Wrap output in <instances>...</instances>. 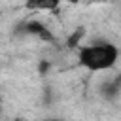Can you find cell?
Listing matches in <instances>:
<instances>
[{"label":"cell","instance_id":"cell-1","mask_svg":"<svg viewBox=\"0 0 121 121\" xmlns=\"http://www.w3.org/2000/svg\"><path fill=\"white\" fill-rule=\"evenodd\" d=\"M119 49L115 43L100 40L78 47V62L89 72H104L117 64Z\"/></svg>","mask_w":121,"mask_h":121},{"label":"cell","instance_id":"cell-2","mask_svg":"<svg viewBox=\"0 0 121 121\" xmlns=\"http://www.w3.org/2000/svg\"><path fill=\"white\" fill-rule=\"evenodd\" d=\"M19 30H23V34H28V36H36L38 40H42V42H55V36H53V32L42 23V21H38V19H30V21H25L21 26H19Z\"/></svg>","mask_w":121,"mask_h":121},{"label":"cell","instance_id":"cell-3","mask_svg":"<svg viewBox=\"0 0 121 121\" xmlns=\"http://www.w3.org/2000/svg\"><path fill=\"white\" fill-rule=\"evenodd\" d=\"M62 0H26L28 9H40V11H53L60 6Z\"/></svg>","mask_w":121,"mask_h":121},{"label":"cell","instance_id":"cell-4","mask_svg":"<svg viewBox=\"0 0 121 121\" xmlns=\"http://www.w3.org/2000/svg\"><path fill=\"white\" fill-rule=\"evenodd\" d=\"M70 2H78V0H70Z\"/></svg>","mask_w":121,"mask_h":121},{"label":"cell","instance_id":"cell-5","mask_svg":"<svg viewBox=\"0 0 121 121\" xmlns=\"http://www.w3.org/2000/svg\"><path fill=\"white\" fill-rule=\"evenodd\" d=\"M0 106H2V100H0Z\"/></svg>","mask_w":121,"mask_h":121}]
</instances>
